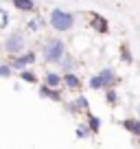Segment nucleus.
Returning <instances> with one entry per match:
<instances>
[{
    "label": "nucleus",
    "instance_id": "412c9836",
    "mask_svg": "<svg viewBox=\"0 0 140 149\" xmlns=\"http://www.w3.org/2000/svg\"><path fill=\"white\" fill-rule=\"evenodd\" d=\"M138 112H140V105H138Z\"/></svg>",
    "mask_w": 140,
    "mask_h": 149
},
{
    "label": "nucleus",
    "instance_id": "20e7f679",
    "mask_svg": "<svg viewBox=\"0 0 140 149\" xmlns=\"http://www.w3.org/2000/svg\"><path fill=\"white\" fill-rule=\"evenodd\" d=\"M90 24H92L94 31H98V33H107V20L101 18L98 13H92V18H90Z\"/></svg>",
    "mask_w": 140,
    "mask_h": 149
},
{
    "label": "nucleus",
    "instance_id": "9b49d317",
    "mask_svg": "<svg viewBox=\"0 0 140 149\" xmlns=\"http://www.w3.org/2000/svg\"><path fill=\"white\" fill-rule=\"evenodd\" d=\"M64 84L68 86V88H79V79H77L75 74H70V72L64 77Z\"/></svg>",
    "mask_w": 140,
    "mask_h": 149
},
{
    "label": "nucleus",
    "instance_id": "0eeeda50",
    "mask_svg": "<svg viewBox=\"0 0 140 149\" xmlns=\"http://www.w3.org/2000/svg\"><path fill=\"white\" fill-rule=\"evenodd\" d=\"M98 77H101V79H103V84H105V86H112L114 81H116V77H114V72H112V70H110V68L101 70V74H98Z\"/></svg>",
    "mask_w": 140,
    "mask_h": 149
},
{
    "label": "nucleus",
    "instance_id": "f3484780",
    "mask_svg": "<svg viewBox=\"0 0 140 149\" xmlns=\"http://www.w3.org/2000/svg\"><path fill=\"white\" fill-rule=\"evenodd\" d=\"M107 101H110V103H116V101H118V94L114 92V90H107Z\"/></svg>",
    "mask_w": 140,
    "mask_h": 149
},
{
    "label": "nucleus",
    "instance_id": "f03ea898",
    "mask_svg": "<svg viewBox=\"0 0 140 149\" xmlns=\"http://www.w3.org/2000/svg\"><path fill=\"white\" fill-rule=\"evenodd\" d=\"M66 53V46L61 40H51V42L44 46V59L46 61H59Z\"/></svg>",
    "mask_w": 140,
    "mask_h": 149
},
{
    "label": "nucleus",
    "instance_id": "39448f33",
    "mask_svg": "<svg viewBox=\"0 0 140 149\" xmlns=\"http://www.w3.org/2000/svg\"><path fill=\"white\" fill-rule=\"evenodd\" d=\"M123 127H125L127 132H131L134 136H140V118H127V121L123 123Z\"/></svg>",
    "mask_w": 140,
    "mask_h": 149
},
{
    "label": "nucleus",
    "instance_id": "2eb2a0df",
    "mask_svg": "<svg viewBox=\"0 0 140 149\" xmlns=\"http://www.w3.org/2000/svg\"><path fill=\"white\" fill-rule=\"evenodd\" d=\"M92 130H88V127H79V130H77V136H79V138H88V134Z\"/></svg>",
    "mask_w": 140,
    "mask_h": 149
},
{
    "label": "nucleus",
    "instance_id": "4468645a",
    "mask_svg": "<svg viewBox=\"0 0 140 149\" xmlns=\"http://www.w3.org/2000/svg\"><path fill=\"white\" fill-rule=\"evenodd\" d=\"M121 57L127 61V64L131 61V53H129V48H127V46H123V51H121Z\"/></svg>",
    "mask_w": 140,
    "mask_h": 149
},
{
    "label": "nucleus",
    "instance_id": "6ab92c4d",
    "mask_svg": "<svg viewBox=\"0 0 140 149\" xmlns=\"http://www.w3.org/2000/svg\"><path fill=\"white\" fill-rule=\"evenodd\" d=\"M40 24H42V20H33V22L28 24V31H37V29H40Z\"/></svg>",
    "mask_w": 140,
    "mask_h": 149
},
{
    "label": "nucleus",
    "instance_id": "aec40b11",
    "mask_svg": "<svg viewBox=\"0 0 140 149\" xmlns=\"http://www.w3.org/2000/svg\"><path fill=\"white\" fill-rule=\"evenodd\" d=\"M0 74H5V77H9V74H11V68H7V66H2V68H0Z\"/></svg>",
    "mask_w": 140,
    "mask_h": 149
},
{
    "label": "nucleus",
    "instance_id": "6e6552de",
    "mask_svg": "<svg viewBox=\"0 0 140 149\" xmlns=\"http://www.w3.org/2000/svg\"><path fill=\"white\" fill-rule=\"evenodd\" d=\"M40 94H42V97L53 99V101H59V94H57L55 90H51V86H44V88H40Z\"/></svg>",
    "mask_w": 140,
    "mask_h": 149
},
{
    "label": "nucleus",
    "instance_id": "9d476101",
    "mask_svg": "<svg viewBox=\"0 0 140 149\" xmlns=\"http://www.w3.org/2000/svg\"><path fill=\"white\" fill-rule=\"evenodd\" d=\"M59 84H61V77H59V74H55V72L46 74V86H51V88H57Z\"/></svg>",
    "mask_w": 140,
    "mask_h": 149
},
{
    "label": "nucleus",
    "instance_id": "a211bd4d",
    "mask_svg": "<svg viewBox=\"0 0 140 149\" xmlns=\"http://www.w3.org/2000/svg\"><path fill=\"white\" fill-rule=\"evenodd\" d=\"M22 79H24V81H31V84H33V81H35V74H33V72H26V70H24V72H22Z\"/></svg>",
    "mask_w": 140,
    "mask_h": 149
},
{
    "label": "nucleus",
    "instance_id": "f8f14e48",
    "mask_svg": "<svg viewBox=\"0 0 140 149\" xmlns=\"http://www.w3.org/2000/svg\"><path fill=\"white\" fill-rule=\"evenodd\" d=\"M103 86H105V84H103V79H101V77H98V74H96V77H92V79H90V88H94V90H101Z\"/></svg>",
    "mask_w": 140,
    "mask_h": 149
},
{
    "label": "nucleus",
    "instance_id": "7ed1b4c3",
    "mask_svg": "<svg viewBox=\"0 0 140 149\" xmlns=\"http://www.w3.org/2000/svg\"><path fill=\"white\" fill-rule=\"evenodd\" d=\"M22 48H24V40H22V35H20V33H13V35L7 40V51L18 53V51H22Z\"/></svg>",
    "mask_w": 140,
    "mask_h": 149
},
{
    "label": "nucleus",
    "instance_id": "ddd939ff",
    "mask_svg": "<svg viewBox=\"0 0 140 149\" xmlns=\"http://www.w3.org/2000/svg\"><path fill=\"white\" fill-rule=\"evenodd\" d=\"M98 127H101L98 116H90V130H92V132H98Z\"/></svg>",
    "mask_w": 140,
    "mask_h": 149
},
{
    "label": "nucleus",
    "instance_id": "dca6fc26",
    "mask_svg": "<svg viewBox=\"0 0 140 149\" xmlns=\"http://www.w3.org/2000/svg\"><path fill=\"white\" fill-rule=\"evenodd\" d=\"M77 107L85 110V107H88V99H85V97H79V99H77Z\"/></svg>",
    "mask_w": 140,
    "mask_h": 149
},
{
    "label": "nucleus",
    "instance_id": "f257e3e1",
    "mask_svg": "<svg viewBox=\"0 0 140 149\" xmlns=\"http://www.w3.org/2000/svg\"><path fill=\"white\" fill-rule=\"evenodd\" d=\"M51 24L57 31H68V29L75 24V18L70 13H66V11H61V9H55L51 13Z\"/></svg>",
    "mask_w": 140,
    "mask_h": 149
},
{
    "label": "nucleus",
    "instance_id": "423d86ee",
    "mask_svg": "<svg viewBox=\"0 0 140 149\" xmlns=\"http://www.w3.org/2000/svg\"><path fill=\"white\" fill-rule=\"evenodd\" d=\"M33 59H35V55H33V53H28V55L18 57V59L13 61V66H15V68H24L26 64H33Z\"/></svg>",
    "mask_w": 140,
    "mask_h": 149
},
{
    "label": "nucleus",
    "instance_id": "1a4fd4ad",
    "mask_svg": "<svg viewBox=\"0 0 140 149\" xmlns=\"http://www.w3.org/2000/svg\"><path fill=\"white\" fill-rule=\"evenodd\" d=\"M13 5L20 11H31L33 9V0H13Z\"/></svg>",
    "mask_w": 140,
    "mask_h": 149
}]
</instances>
